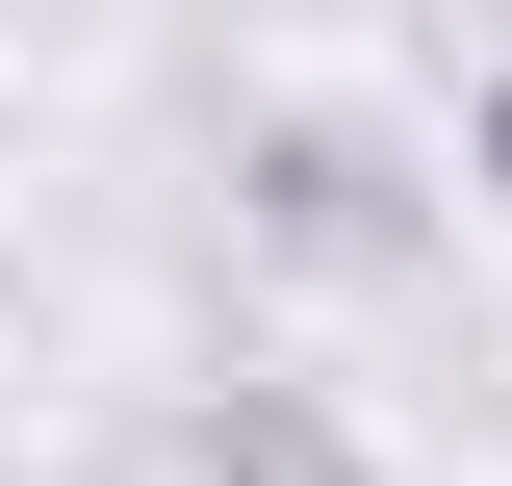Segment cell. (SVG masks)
Instances as JSON below:
<instances>
[{"instance_id": "3957f363", "label": "cell", "mask_w": 512, "mask_h": 486, "mask_svg": "<svg viewBox=\"0 0 512 486\" xmlns=\"http://www.w3.org/2000/svg\"><path fill=\"white\" fill-rule=\"evenodd\" d=\"M461 180H487V205H512V52H487V77H461Z\"/></svg>"}, {"instance_id": "7a4b0ae2", "label": "cell", "mask_w": 512, "mask_h": 486, "mask_svg": "<svg viewBox=\"0 0 512 486\" xmlns=\"http://www.w3.org/2000/svg\"><path fill=\"white\" fill-rule=\"evenodd\" d=\"M154 486H384V461H359V410H333V384L231 359V384H180V435H154Z\"/></svg>"}, {"instance_id": "6da1fadb", "label": "cell", "mask_w": 512, "mask_h": 486, "mask_svg": "<svg viewBox=\"0 0 512 486\" xmlns=\"http://www.w3.org/2000/svg\"><path fill=\"white\" fill-rule=\"evenodd\" d=\"M231 231L282 256V282H410V256H436V180H410L384 128H333V103H282V128L231 154Z\"/></svg>"}]
</instances>
